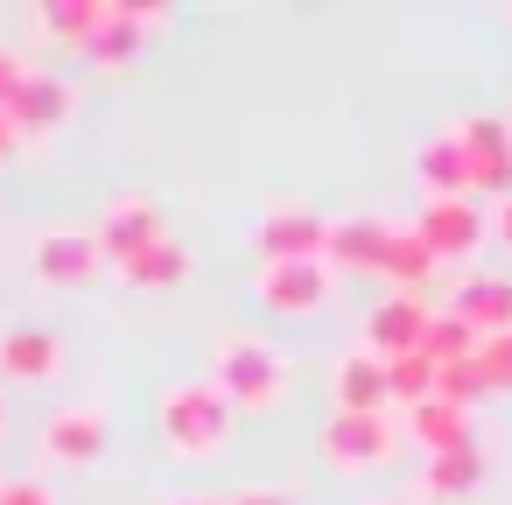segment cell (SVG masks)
Returning a JSON list of instances; mask_svg holds the SVG:
<instances>
[{
	"label": "cell",
	"mask_w": 512,
	"mask_h": 505,
	"mask_svg": "<svg viewBox=\"0 0 512 505\" xmlns=\"http://www.w3.org/2000/svg\"><path fill=\"white\" fill-rule=\"evenodd\" d=\"M211 386L232 400V414H239V407H246V414H267V407L288 400V351H274L267 337L232 330V337H218V351H211Z\"/></svg>",
	"instance_id": "1"
},
{
	"label": "cell",
	"mask_w": 512,
	"mask_h": 505,
	"mask_svg": "<svg viewBox=\"0 0 512 505\" xmlns=\"http://www.w3.org/2000/svg\"><path fill=\"white\" fill-rule=\"evenodd\" d=\"M162 442L176 449V456H197V463H211V456H225V442H232V400L211 386V379H190V386H169L162 393Z\"/></svg>",
	"instance_id": "2"
},
{
	"label": "cell",
	"mask_w": 512,
	"mask_h": 505,
	"mask_svg": "<svg viewBox=\"0 0 512 505\" xmlns=\"http://www.w3.org/2000/svg\"><path fill=\"white\" fill-rule=\"evenodd\" d=\"M407 435H400V414H330L323 421V463L358 477V470H386L400 463Z\"/></svg>",
	"instance_id": "3"
},
{
	"label": "cell",
	"mask_w": 512,
	"mask_h": 505,
	"mask_svg": "<svg viewBox=\"0 0 512 505\" xmlns=\"http://www.w3.org/2000/svg\"><path fill=\"white\" fill-rule=\"evenodd\" d=\"M260 309L281 316V323H302V316H323L330 295H337V274L323 260H260V281H253Z\"/></svg>",
	"instance_id": "4"
},
{
	"label": "cell",
	"mask_w": 512,
	"mask_h": 505,
	"mask_svg": "<svg viewBox=\"0 0 512 505\" xmlns=\"http://www.w3.org/2000/svg\"><path fill=\"white\" fill-rule=\"evenodd\" d=\"M484 204L477 197H428L421 204V218H414V239L435 253V267L442 260H470L477 246H484Z\"/></svg>",
	"instance_id": "5"
},
{
	"label": "cell",
	"mask_w": 512,
	"mask_h": 505,
	"mask_svg": "<svg viewBox=\"0 0 512 505\" xmlns=\"http://www.w3.org/2000/svg\"><path fill=\"white\" fill-rule=\"evenodd\" d=\"M456 148H463V169H470V197L477 190H512V120H491V113H470L449 127Z\"/></svg>",
	"instance_id": "6"
},
{
	"label": "cell",
	"mask_w": 512,
	"mask_h": 505,
	"mask_svg": "<svg viewBox=\"0 0 512 505\" xmlns=\"http://www.w3.org/2000/svg\"><path fill=\"white\" fill-rule=\"evenodd\" d=\"M323 232H330L323 211H309V204H267L260 225H253V253L260 260H323Z\"/></svg>",
	"instance_id": "7"
},
{
	"label": "cell",
	"mask_w": 512,
	"mask_h": 505,
	"mask_svg": "<svg viewBox=\"0 0 512 505\" xmlns=\"http://www.w3.org/2000/svg\"><path fill=\"white\" fill-rule=\"evenodd\" d=\"M386 239H393V218H379V211L330 218V232H323V267H330L337 281H344V274H379Z\"/></svg>",
	"instance_id": "8"
},
{
	"label": "cell",
	"mask_w": 512,
	"mask_h": 505,
	"mask_svg": "<svg viewBox=\"0 0 512 505\" xmlns=\"http://www.w3.org/2000/svg\"><path fill=\"white\" fill-rule=\"evenodd\" d=\"M29 260H36V281L43 288H92L106 274V253H99L92 232H43Z\"/></svg>",
	"instance_id": "9"
},
{
	"label": "cell",
	"mask_w": 512,
	"mask_h": 505,
	"mask_svg": "<svg viewBox=\"0 0 512 505\" xmlns=\"http://www.w3.org/2000/svg\"><path fill=\"white\" fill-rule=\"evenodd\" d=\"M43 456L64 463V470H92V463L106 456V414H99L92 400L57 407V414L43 421Z\"/></svg>",
	"instance_id": "10"
},
{
	"label": "cell",
	"mask_w": 512,
	"mask_h": 505,
	"mask_svg": "<svg viewBox=\"0 0 512 505\" xmlns=\"http://www.w3.org/2000/svg\"><path fill=\"white\" fill-rule=\"evenodd\" d=\"M64 113H71V85L64 78H50V71H22V85H15V99L0 106V120H8L22 141H36V134H50V127H64Z\"/></svg>",
	"instance_id": "11"
},
{
	"label": "cell",
	"mask_w": 512,
	"mask_h": 505,
	"mask_svg": "<svg viewBox=\"0 0 512 505\" xmlns=\"http://www.w3.org/2000/svg\"><path fill=\"white\" fill-rule=\"evenodd\" d=\"M162 29H169V15H162V8H106L99 36H92L78 57H92V64L120 71V64H134V57L148 50V36H162Z\"/></svg>",
	"instance_id": "12"
},
{
	"label": "cell",
	"mask_w": 512,
	"mask_h": 505,
	"mask_svg": "<svg viewBox=\"0 0 512 505\" xmlns=\"http://www.w3.org/2000/svg\"><path fill=\"white\" fill-rule=\"evenodd\" d=\"M169 225H162V211H155V197H113L106 204V218L92 225V239H99V253L120 267V260H134L141 246H155Z\"/></svg>",
	"instance_id": "13"
},
{
	"label": "cell",
	"mask_w": 512,
	"mask_h": 505,
	"mask_svg": "<svg viewBox=\"0 0 512 505\" xmlns=\"http://www.w3.org/2000/svg\"><path fill=\"white\" fill-rule=\"evenodd\" d=\"M64 372V337L43 323H15L0 330V379H22V386H50Z\"/></svg>",
	"instance_id": "14"
},
{
	"label": "cell",
	"mask_w": 512,
	"mask_h": 505,
	"mask_svg": "<svg viewBox=\"0 0 512 505\" xmlns=\"http://www.w3.org/2000/svg\"><path fill=\"white\" fill-rule=\"evenodd\" d=\"M421 330H428L421 295H386V302L365 316V351H372V358H407V351H421Z\"/></svg>",
	"instance_id": "15"
},
{
	"label": "cell",
	"mask_w": 512,
	"mask_h": 505,
	"mask_svg": "<svg viewBox=\"0 0 512 505\" xmlns=\"http://www.w3.org/2000/svg\"><path fill=\"white\" fill-rule=\"evenodd\" d=\"M330 393H337V414H393L386 358H372V351H344L337 372H330Z\"/></svg>",
	"instance_id": "16"
},
{
	"label": "cell",
	"mask_w": 512,
	"mask_h": 505,
	"mask_svg": "<svg viewBox=\"0 0 512 505\" xmlns=\"http://www.w3.org/2000/svg\"><path fill=\"white\" fill-rule=\"evenodd\" d=\"M484 484V449H477V435H463V442H449V449H428V463H421V505L428 498H463V491H477Z\"/></svg>",
	"instance_id": "17"
},
{
	"label": "cell",
	"mask_w": 512,
	"mask_h": 505,
	"mask_svg": "<svg viewBox=\"0 0 512 505\" xmlns=\"http://www.w3.org/2000/svg\"><path fill=\"white\" fill-rule=\"evenodd\" d=\"M449 316H463L470 337H498V330H512V281H498V274H470V281L456 288Z\"/></svg>",
	"instance_id": "18"
},
{
	"label": "cell",
	"mask_w": 512,
	"mask_h": 505,
	"mask_svg": "<svg viewBox=\"0 0 512 505\" xmlns=\"http://www.w3.org/2000/svg\"><path fill=\"white\" fill-rule=\"evenodd\" d=\"M414 176H421V190H428V197H470V169H463L456 134L421 141V148H414Z\"/></svg>",
	"instance_id": "19"
},
{
	"label": "cell",
	"mask_w": 512,
	"mask_h": 505,
	"mask_svg": "<svg viewBox=\"0 0 512 505\" xmlns=\"http://www.w3.org/2000/svg\"><path fill=\"white\" fill-rule=\"evenodd\" d=\"M190 267H197V260H190V246H183L176 232H162L155 246H141L134 260H120V274H127L134 288H176V281H190Z\"/></svg>",
	"instance_id": "20"
},
{
	"label": "cell",
	"mask_w": 512,
	"mask_h": 505,
	"mask_svg": "<svg viewBox=\"0 0 512 505\" xmlns=\"http://www.w3.org/2000/svg\"><path fill=\"white\" fill-rule=\"evenodd\" d=\"M106 8H113V0H50V8H36V29L57 36V43H71V50H85L99 36Z\"/></svg>",
	"instance_id": "21"
},
{
	"label": "cell",
	"mask_w": 512,
	"mask_h": 505,
	"mask_svg": "<svg viewBox=\"0 0 512 505\" xmlns=\"http://www.w3.org/2000/svg\"><path fill=\"white\" fill-rule=\"evenodd\" d=\"M379 274L393 281V295H421V281L435 274V253L414 239V225H393V239H386V260H379Z\"/></svg>",
	"instance_id": "22"
},
{
	"label": "cell",
	"mask_w": 512,
	"mask_h": 505,
	"mask_svg": "<svg viewBox=\"0 0 512 505\" xmlns=\"http://www.w3.org/2000/svg\"><path fill=\"white\" fill-rule=\"evenodd\" d=\"M400 435H414L421 449H449V442H463V435H477V428H470V414H456V407H442V400H421V407L400 414Z\"/></svg>",
	"instance_id": "23"
},
{
	"label": "cell",
	"mask_w": 512,
	"mask_h": 505,
	"mask_svg": "<svg viewBox=\"0 0 512 505\" xmlns=\"http://www.w3.org/2000/svg\"><path fill=\"white\" fill-rule=\"evenodd\" d=\"M470 351H477L470 323H463V316H449V309H428V330H421V358H428V365H456V358H470Z\"/></svg>",
	"instance_id": "24"
},
{
	"label": "cell",
	"mask_w": 512,
	"mask_h": 505,
	"mask_svg": "<svg viewBox=\"0 0 512 505\" xmlns=\"http://www.w3.org/2000/svg\"><path fill=\"white\" fill-rule=\"evenodd\" d=\"M386 400L407 414V407H421V400H435V365L421 358V351H407V358H386Z\"/></svg>",
	"instance_id": "25"
},
{
	"label": "cell",
	"mask_w": 512,
	"mask_h": 505,
	"mask_svg": "<svg viewBox=\"0 0 512 505\" xmlns=\"http://www.w3.org/2000/svg\"><path fill=\"white\" fill-rule=\"evenodd\" d=\"M470 365H477V379H484V393H491V400H498V393H512V330H498V337H477Z\"/></svg>",
	"instance_id": "26"
},
{
	"label": "cell",
	"mask_w": 512,
	"mask_h": 505,
	"mask_svg": "<svg viewBox=\"0 0 512 505\" xmlns=\"http://www.w3.org/2000/svg\"><path fill=\"white\" fill-rule=\"evenodd\" d=\"M0 505H57L43 477H0Z\"/></svg>",
	"instance_id": "27"
},
{
	"label": "cell",
	"mask_w": 512,
	"mask_h": 505,
	"mask_svg": "<svg viewBox=\"0 0 512 505\" xmlns=\"http://www.w3.org/2000/svg\"><path fill=\"white\" fill-rule=\"evenodd\" d=\"M22 71H29V57L22 50H0V106L15 99V85H22Z\"/></svg>",
	"instance_id": "28"
},
{
	"label": "cell",
	"mask_w": 512,
	"mask_h": 505,
	"mask_svg": "<svg viewBox=\"0 0 512 505\" xmlns=\"http://www.w3.org/2000/svg\"><path fill=\"white\" fill-rule=\"evenodd\" d=\"M484 225H491V232H498V239H505V246H512V190H505V197H498V211H491V218H484Z\"/></svg>",
	"instance_id": "29"
},
{
	"label": "cell",
	"mask_w": 512,
	"mask_h": 505,
	"mask_svg": "<svg viewBox=\"0 0 512 505\" xmlns=\"http://www.w3.org/2000/svg\"><path fill=\"white\" fill-rule=\"evenodd\" d=\"M225 505H295L288 491H239V498H225Z\"/></svg>",
	"instance_id": "30"
},
{
	"label": "cell",
	"mask_w": 512,
	"mask_h": 505,
	"mask_svg": "<svg viewBox=\"0 0 512 505\" xmlns=\"http://www.w3.org/2000/svg\"><path fill=\"white\" fill-rule=\"evenodd\" d=\"M15 148H22V134H15V127H8V120H0V162H8V155H15Z\"/></svg>",
	"instance_id": "31"
},
{
	"label": "cell",
	"mask_w": 512,
	"mask_h": 505,
	"mask_svg": "<svg viewBox=\"0 0 512 505\" xmlns=\"http://www.w3.org/2000/svg\"><path fill=\"white\" fill-rule=\"evenodd\" d=\"M169 505H225V498H211V491H190V498H169Z\"/></svg>",
	"instance_id": "32"
},
{
	"label": "cell",
	"mask_w": 512,
	"mask_h": 505,
	"mask_svg": "<svg viewBox=\"0 0 512 505\" xmlns=\"http://www.w3.org/2000/svg\"><path fill=\"white\" fill-rule=\"evenodd\" d=\"M372 505H421V498H372Z\"/></svg>",
	"instance_id": "33"
},
{
	"label": "cell",
	"mask_w": 512,
	"mask_h": 505,
	"mask_svg": "<svg viewBox=\"0 0 512 505\" xmlns=\"http://www.w3.org/2000/svg\"><path fill=\"white\" fill-rule=\"evenodd\" d=\"M0 428H8V400H0Z\"/></svg>",
	"instance_id": "34"
}]
</instances>
